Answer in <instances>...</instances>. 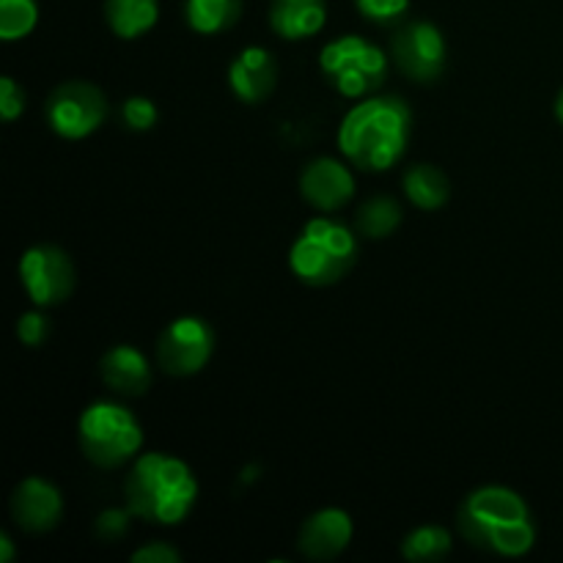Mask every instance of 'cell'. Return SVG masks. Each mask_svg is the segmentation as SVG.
I'll list each match as a JSON object with an SVG mask.
<instances>
[{
  "label": "cell",
  "mask_w": 563,
  "mask_h": 563,
  "mask_svg": "<svg viewBox=\"0 0 563 563\" xmlns=\"http://www.w3.org/2000/svg\"><path fill=\"white\" fill-rule=\"evenodd\" d=\"M25 110V91L16 86L14 77H0V115L3 121H14Z\"/></svg>",
  "instance_id": "4316f807"
},
{
  "label": "cell",
  "mask_w": 563,
  "mask_h": 563,
  "mask_svg": "<svg viewBox=\"0 0 563 563\" xmlns=\"http://www.w3.org/2000/svg\"><path fill=\"white\" fill-rule=\"evenodd\" d=\"M132 563H179L181 553L176 548H170L168 542H152L143 544L141 550L132 553Z\"/></svg>",
  "instance_id": "83f0119b"
},
{
  "label": "cell",
  "mask_w": 563,
  "mask_h": 563,
  "mask_svg": "<svg viewBox=\"0 0 563 563\" xmlns=\"http://www.w3.org/2000/svg\"><path fill=\"white\" fill-rule=\"evenodd\" d=\"M324 22H328L324 0H273L269 5V25L280 38H289V42L317 36Z\"/></svg>",
  "instance_id": "2e32d148"
},
{
  "label": "cell",
  "mask_w": 563,
  "mask_h": 563,
  "mask_svg": "<svg viewBox=\"0 0 563 563\" xmlns=\"http://www.w3.org/2000/svg\"><path fill=\"white\" fill-rule=\"evenodd\" d=\"M49 333L47 317L38 311H27L16 319V339L22 341L25 346H42L44 339Z\"/></svg>",
  "instance_id": "484cf974"
},
{
  "label": "cell",
  "mask_w": 563,
  "mask_h": 563,
  "mask_svg": "<svg viewBox=\"0 0 563 563\" xmlns=\"http://www.w3.org/2000/svg\"><path fill=\"white\" fill-rule=\"evenodd\" d=\"M229 82L236 99L247 104H258L273 93L275 82H278V66H275V58L267 49L251 44L231 60Z\"/></svg>",
  "instance_id": "5bb4252c"
},
{
  "label": "cell",
  "mask_w": 563,
  "mask_h": 563,
  "mask_svg": "<svg viewBox=\"0 0 563 563\" xmlns=\"http://www.w3.org/2000/svg\"><path fill=\"white\" fill-rule=\"evenodd\" d=\"M130 517H132L130 509L102 511L97 520V537L102 539V542H121V539L126 537V531H130Z\"/></svg>",
  "instance_id": "d4e9b609"
},
{
  "label": "cell",
  "mask_w": 563,
  "mask_h": 563,
  "mask_svg": "<svg viewBox=\"0 0 563 563\" xmlns=\"http://www.w3.org/2000/svg\"><path fill=\"white\" fill-rule=\"evenodd\" d=\"M352 517L344 509H322L308 517L300 528L297 548L311 561H330L346 550L352 542Z\"/></svg>",
  "instance_id": "4fadbf2b"
},
{
  "label": "cell",
  "mask_w": 563,
  "mask_h": 563,
  "mask_svg": "<svg viewBox=\"0 0 563 563\" xmlns=\"http://www.w3.org/2000/svg\"><path fill=\"white\" fill-rule=\"evenodd\" d=\"M401 223V207L390 196H374L357 212V231L368 240H385Z\"/></svg>",
  "instance_id": "ffe728a7"
},
{
  "label": "cell",
  "mask_w": 563,
  "mask_h": 563,
  "mask_svg": "<svg viewBox=\"0 0 563 563\" xmlns=\"http://www.w3.org/2000/svg\"><path fill=\"white\" fill-rule=\"evenodd\" d=\"M77 438L88 462L97 467H119L135 460L143 445L137 418L113 401H93L77 421Z\"/></svg>",
  "instance_id": "5b68a950"
},
{
  "label": "cell",
  "mask_w": 563,
  "mask_h": 563,
  "mask_svg": "<svg viewBox=\"0 0 563 563\" xmlns=\"http://www.w3.org/2000/svg\"><path fill=\"white\" fill-rule=\"evenodd\" d=\"M451 553V533L440 526H421L401 542V555L412 563L440 561Z\"/></svg>",
  "instance_id": "44dd1931"
},
{
  "label": "cell",
  "mask_w": 563,
  "mask_h": 563,
  "mask_svg": "<svg viewBox=\"0 0 563 563\" xmlns=\"http://www.w3.org/2000/svg\"><path fill=\"white\" fill-rule=\"evenodd\" d=\"M355 5L368 22H377V25H390V22H399L401 16L407 14V9H410V0H355Z\"/></svg>",
  "instance_id": "cb8c5ba5"
},
{
  "label": "cell",
  "mask_w": 563,
  "mask_h": 563,
  "mask_svg": "<svg viewBox=\"0 0 563 563\" xmlns=\"http://www.w3.org/2000/svg\"><path fill=\"white\" fill-rule=\"evenodd\" d=\"M11 559H14V544L5 533H0V563H11Z\"/></svg>",
  "instance_id": "f1b7e54d"
},
{
  "label": "cell",
  "mask_w": 563,
  "mask_h": 563,
  "mask_svg": "<svg viewBox=\"0 0 563 563\" xmlns=\"http://www.w3.org/2000/svg\"><path fill=\"white\" fill-rule=\"evenodd\" d=\"M20 280L33 306L49 308L69 300L75 291V264L55 245H33L20 258Z\"/></svg>",
  "instance_id": "ba28073f"
},
{
  "label": "cell",
  "mask_w": 563,
  "mask_h": 563,
  "mask_svg": "<svg viewBox=\"0 0 563 563\" xmlns=\"http://www.w3.org/2000/svg\"><path fill=\"white\" fill-rule=\"evenodd\" d=\"M157 104L146 97H130L121 104V121L126 130L132 132H146L157 124Z\"/></svg>",
  "instance_id": "603a6c76"
},
{
  "label": "cell",
  "mask_w": 563,
  "mask_h": 563,
  "mask_svg": "<svg viewBox=\"0 0 563 563\" xmlns=\"http://www.w3.org/2000/svg\"><path fill=\"white\" fill-rule=\"evenodd\" d=\"M185 16L192 31L212 36L236 25L242 16V0H187Z\"/></svg>",
  "instance_id": "d6986e66"
},
{
  "label": "cell",
  "mask_w": 563,
  "mask_h": 563,
  "mask_svg": "<svg viewBox=\"0 0 563 563\" xmlns=\"http://www.w3.org/2000/svg\"><path fill=\"white\" fill-rule=\"evenodd\" d=\"M44 115L55 135L66 137V141H82L102 126L104 115H108V99L93 82H60L44 102Z\"/></svg>",
  "instance_id": "52a82bcc"
},
{
  "label": "cell",
  "mask_w": 563,
  "mask_h": 563,
  "mask_svg": "<svg viewBox=\"0 0 563 563\" xmlns=\"http://www.w3.org/2000/svg\"><path fill=\"white\" fill-rule=\"evenodd\" d=\"M401 185H405L407 198H410L418 209H423V212L440 209L451 196L449 176L429 163H418L412 165V168H407Z\"/></svg>",
  "instance_id": "ac0fdd59"
},
{
  "label": "cell",
  "mask_w": 563,
  "mask_h": 563,
  "mask_svg": "<svg viewBox=\"0 0 563 563\" xmlns=\"http://www.w3.org/2000/svg\"><path fill=\"white\" fill-rule=\"evenodd\" d=\"M300 192L319 212H335V209L346 207L355 196V176L339 159L319 157L302 170Z\"/></svg>",
  "instance_id": "8fae6325"
},
{
  "label": "cell",
  "mask_w": 563,
  "mask_h": 563,
  "mask_svg": "<svg viewBox=\"0 0 563 563\" xmlns=\"http://www.w3.org/2000/svg\"><path fill=\"white\" fill-rule=\"evenodd\" d=\"M357 240L344 223L313 218L302 225L289 251V267L302 284L333 286L355 267Z\"/></svg>",
  "instance_id": "277c9868"
},
{
  "label": "cell",
  "mask_w": 563,
  "mask_h": 563,
  "mask_svg": "<svg viewBox=\"0 0 563 563\" xmlns=\"http://www.w3.org/2000/svg\"><path fill=\"white\" fill-rule=\"evenodd\" d=\"M104 20L119 38H137L159 20V0H104Z\"/></svg>",
  "instance_id": "e0dca14e"
},
{
  "label": "cell",
  "mask_w": 563,
  "mask_h": 563,
  "mask_svg": "<svg viewBox=\"0 0 563 563\" xmlns=\"http://www.w3.org/2000/svg\"><path fill=\"white\" fill-rule=\"evenodd\" d=\"M324 77L350 99H361L388 80V55L363 36H341L319 55Z\"/></svg>",
  "instance_id": "8992f818"
},
{
  "label": "cell",
  "mask_w": 563,
  "mask_h": 563,
  "mask_svg": "<svg viewBox=\"0 0 563 563\" xmlns=\"http://www.w3.org/2000/svg\"><path fill=\"white\" fill-rule=\"evenodd\" d=\"M555 115H559V121L563 124V88H561L559 99H555Z\"/></svg>",
  "instance_id": "f546056e"
},
{
  "label": "cell",
  "mask_w": 563,
  "mask_h": 563,
  "mask_svg": "<svg viewBox=\"0 0 563 563\" xmlns=\"http://www.w3.org/2000/svg\"><path fill=\"white\" fill-rule=\"evenodd\" d=\"M456 526L473 548L500 559H520L537 542L528 504L515 489L498 484L473 489L460 504Z\"/></svg>",
  "instance_id": "6da1fadb"
},
{
  "label": "cell",
  "mask_w": 563,
  "mask_h": 563,
  "mask_svg": "<svg viewBox=\"0 0 563 563\" xmlns=\"http://www.w3.org/2000/svg\"><path fill=\"white\" fill-rule=\"evenodd\" d=\"M126 509L146 522L179 526L198 500V482L190 467L168 454L137 456L124 482Z\"/></svg>",
  "instance_id": "3957f363"
},
{
  "label": "cell",
  "mask_w": 563,
  "mask_h": 563,
  "mask_svg": "<svg viewBox=\"0 0 563 563\" xmlns=\"http://www.w3.org/2000/svg\"><path fill=\"white\" fill-rule=\"evenodd\" d=\"M38 5L36 0H0V38L16 42L25 38L36 27Z\"/></svg>",
  "instance_id": "7402d4cb"
},
{
  "label": "cell",
  "mask_w": 563,
  "mask_h": 563,
  "mask_svg": "<svg viewBox=\"0 0 563 563\" xmlns=\"http://www.w3.org/2000/svg\"><path fill=\"white\" fill-rule=\"evenodd\" d=\"M214 352V330L198 317H179L157 341V363L170 377H190L209 363Z\"/></svg>",
  "instance_id": "9c48e42d"
},
{
  "label": "cell",
  "mask_w": 563,
  "mask_h": 563,
  "mask_svg": "<svg viewBox=\"0 0 563 563\" xmlns=\"http://www.w3.org/2000/svg\"><path fill=\"white\" fill-rule=\"evenodd\" d=\"M99 374L110 390L121 396H143L152 385V366L146 355L130 344H119L99 361Z\"/></svg>",
  "instance_id": "9a60e30c"
},
{
  "label": "cell",
  "mask_w": 563,
  "mask_h": 563,
  "mask_svg": "<svg viewBox=\"0 0 563 563\" xmlns=\"http://www.w3.org/2000/svg\"><path fill=\"white\" fill-rule=\"evenodd\" d=\"M390 55H394L401 75L427 86L443 75L449 49H445L440 27H434L427 20H418L396 31V36L390 38Z\"/></svg>",
  "instance_id": "30bf717a"
},
{
  "label": "cell",
  "mask_w": 563,
  "mask_h": 563,
  "mask_svg": "<svg viewBox=\"0 0 563 563\" xmlns=\"http://www.w3.org/2000/svg\"><path fill=\"white\" fill-rule=\"evenodd\" d=\"M410 126L412 113L401 99L368 97L341 121L339 148L355 168L388 170L407 152Z\"/></svg>",
  "instance_id": "7a4b0ae2"
},
{
  "label": "cell",
  "mask_w": 563,
  "mask_h": 563,
  "mask_svg": "<svg viewBox=\"0 0 563 563\" xmlns=\"http://www.w3.org/2000/svg\"><path fill=\"white\" fill-rule=\"evenodd\" d=\"M11 515L16 526L27 533H47L53 531L64 515V498L58 489L44 478L31 476L16 484L11 495Z\"/></svg>",
  "instance_id": "7c38bea8"
}]
</instances>
